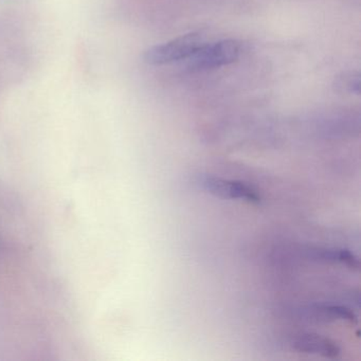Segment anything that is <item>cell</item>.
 <instances>
[{
	"mask_svg": "<svg viewBox=\"0 0 361 361\" xmlns=\"http://www.w3.org/2000/svg\"><path fill=\"white\" fill-rule=\"evenodd\" d=\"M197 185L200 189L208 192L211 195L224 200H244L253 204H259L261 202V196L257 190L242 181L202 175L198 177Z\"/></svg>",
	"mask_w": 361,
	"mask_h": 361,
	"instance_id": "3",
	"label": "cell"
},
{
	"mask_svg": "<svg viewBox=\"0 0 361 361\" xmlns=\"http://www.w3.org/2000/svg\"><path fill=\"white\" fill-rule=\"evenodd\" d=\"M314 312L320 314L323 318H329L331 320H346L350 323H357V317L354 312L344 306L338 305H319L314 308Z\"/></svg>",
	"mask_w": 361,
	"mask_h": 361,
	"instance_id": "6",
	"label": "cell"
},
{
	"mask_svg": "<svg viewBox=\"0 0 361 361\" xmlns=\"http://www.w3.org/2000/svg\"><path fill=\"white\" fill-rule=\"evenodd\" d=\"M336 85H337V87L340 88V90L359 94V90H360V78H359L358 73H344L341 78L338 79Z\"/></svg>",
	"mask_w": 361,
	"mask_h": 361,
	"instance_id": "7",
	"label": "cell"
},
{
	"mask_svg": "<svg viewBox=\"0 0 361 361\" xmlns=\"http://www.w3.org/2000/svg\"><path fill=\"white\" fill-rule=\"evenodd\" d=\"M242 54V45L234 39L202 45L189 60V67L196 71L219 68L236 62Z\"/></svg>",
	"mask_w": 361,
	"mask_h": 361,
	"instance_id": "2",
	"label": "cell"
},
{
	"mask_svg": "<svg viewBox=\"0 0 361 361\" xmlns=\"http://www.w3.org/2000/svg\"><path fill=\"white\" fill-rule=\"evenodd\" d=\"M202 45L204 37L202 33H188L168 43L149 48L145 52L143 60L149 65L170 64L177 61L188 60Z\"/></svg>",
	"mask_w": 361,
	"mask_h": 361,
	"instance_id": "1",
	"label": "cell"
},
{
	"mask_svg": "<svg viewBox=\"0 0 361 361\" xmlns=\"http://www.w3.org/2000/svg\"><path fill=\"white\" fill-rule=\"evenodd\" d=\"M293 345V348L299 352L318 355L325 358H338L341 353L337 342L318 334H301L295 338Z\"/></svg>",
	"mask_w": 361,
	"mask_h": 361,
	"instance_id": "4",
	"label": "cell"
},
{
	"mask_svg": "<svg viewBox=\"0 0 361 361\" xmlns=\"http://www.w3.org/2000/svg\"><path fill=\"white\" fill-rule=\"evenodd\" d=\"M312 257L321 259V261L342 264V265L346 266L350 269L356 270V271H358L359 267H360L358 257L344 249H312Z\"/></svg>",
	"mask_w": 361,
	"mask_h": 361,
	"instance_id": "5",
	"label": "cell"
}]
</instances>
